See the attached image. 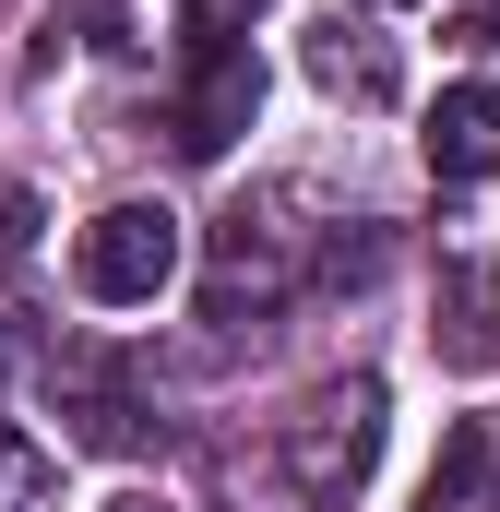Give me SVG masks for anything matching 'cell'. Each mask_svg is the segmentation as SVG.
<instances>
[{"label": "cell", "instance_id": "1", "mask_svg": "<svg viewBox=\"0 0 500 512\" xmlns=\"http://www.w3.org/2000/svg\"><path fill=\"white\" fill-rule=\"evenodd\" d=\"M72 286L96 310H155L179 286V215L167 203H108L84 239H72Z\"/></svg>", "mask_w": 500, "mask_h": 512}, {"label": "cell", "instance_id": "2", "mask_svg": "<svg viewBox=\"0 0 500 512\" xmlns=\"http://www.w3.org/2000/svg\"><path fill=\"white\" fill-rule=\"evenodd\" d=\"M381 453V382H334L310 393V417L286 429V477H298V501H358V477H370Z\"/></svg>", "mask_w": 500, "mask_h": 512}, {"label": "cell", "instance_id": "3", "mask_svg": "<svg viewBox=\"0 0 500 512\" xmlns=\"http://www.w3.org/2000/svg\"><path fill=\"white\" fill-rule=\"evenodd\" d=\"M262 108V60H250V36H203V60H191V84H179V155H227Z\"/></svg>", "mask_w": 500, "mask_h": 512}, {"label": "cell", "instance_id": "4", "mask_svg": "<svg viewBox=\"0 0 500 512\" xmlns=\"http://www.w3.org/2000/svg\"><path fill=\"white\" fill-rule=\"evenodd\" d=\"M203 286H215V310H227V322H239V310H274V298L298 286L286 227H274V215H227V227H215V274H203Z\"/></svg>", "mask_w": 500, "mask_h": 512}, {"label": "cell", "instance_id": "5", "mask_svg": "<svg viewBox=\"0 0 500 512\" xmlns=\"http://www.w3.org/2000/svg\"><path fill=\"white\" fill-rule=\"evenodd\" d=\"M417 512H500V417H453L429 477H417Z\"/></svg>", "mask_w": 500, "mask_h": 512}, {"label": "cell", "instance_id": "6", "mask_svg": "<svg viewBox=\"0 0 500 512\" xmlns=\"http://www.w3.org/2000/svg\"><path fill=\"white\" fill-rule=\"evenodd\" d=\"M429 346H441V370H500V262H453L441 274Z\"/></svg>", "mask_w": 500, "mask_h": 512}, {"label": "cell", "instance_id": "7", "mask_svg": "<svg viewBox=\"0 0 500 512\" xmlns=\"http://www.w3.org/2000/svg\"><path fill=\"white\" fill-rule=\"evenodd\" d=\"M417 143H429V179H453V191L489 179V167H500V96H489V84H453Z\"/></svg>", "mask_w": 500, "mask_h": 512}, {"label": "cell", "instance_id": "8", "mask_svg": "<svg viewBox=\"0 0 500 512\" xmlns=\"http://www.w3.org/2000/svg\"><path fill=\"white\" fill-rule=\"evenodd\" d=\"M310 72H322L334 96H358V108H381V96H393V48H381L370 24H346V12L310 36Z\"/></svg>", "mask_w": 500, "mask_h": 512}, {"label": "cell", "instance_id": "9", "mask_svg": "<svg viewBox=\"0 0 500 512\" xmlns=\"http://www.w3.org/2000/svg\"><path fill=\"white\" fill-rule=\"evenodd\" d=\"M0 512H60V465L24 429H0Z\"/></svg>", "mask_w": 500, "mask_h": 512}, {"label": "cell", "instance_id": "10", "mask_svg": "<svg viewBox=\"0 0 500 512\" xmlns=\"http://www.w3.org/2000/svg\"><path fill=\"white\" fill-rule=\"evenodd\" d=\"M477 24H489V48H500V0H477Z\"/></svg>", "mask_w": 500, "mask_h": 512}, {"label": "cell", "instance_id": "11", "mask_svg": "<svg viewBox=\"0 0 500 512\" xmlns=\"http://www.w3.org/2000/svg\"><path fill=\"white\" fill-rule=\"evenodd\" d=\"M370 12H405V0H370Z\"/></svg>", "mask_w": 500, "mask_h": 512}]
</instances>
